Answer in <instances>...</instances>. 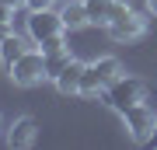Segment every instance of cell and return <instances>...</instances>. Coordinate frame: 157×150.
Segmentation results:
<instances>
[{"instance_id":"1","label":"cell","mask_w":157,"mask_h":150,"mask_svg":"<svg viewBox=\"0 0 157 150\" xmlns=\"http://www.w3.org/2000/svg\"><path fill=\"white\" fill-rule=\"evenodd\" d=\"M105 28H108V35H112L115 42H136V39H143V32H147V14L133 11L129 4H122V0H119L112 21H108Z\"/></svg>"},{"instance_id":"2","label":"cell","mask_w":157,"mask_h":150,"mask_svg":"<svg viewBox=\"0 0 157 150\" xmlns=\"http://www.w3.org/2000/svg\"><path fill=\"white\" fill-rule=\"evenodd\" d=\"M140 101H147V87H143V80H136V77H119L115 84L105 87V105H112L119 115H122L126 108L140 105Z\"/></svg>"},{"instance_id":"3","label":"cell","mask_w":157,"mask_h":150,"mask_svg":"<svg viewBox=\"0 0 157 150\" xmlns=\"http://www.w3.org/2000/svg\"><path fill=\"white\" fill-rule=\"evenodd\" d=\"M11 80L17 84V87H32V84L45 80V56H42L39 45H32V49L11 67Z\"/></svg>"},{"instance_id":"4","label":"cell","mask_w":157,"mask_h":150,"mask_svg":"<svg viewBox=\"0 0 157 150\" xmlns=\"http://www.w3.org/2000/svg\"><path fill=\"white\" fill-rule=\"evenodd\" d=\"M122 122H126L129 136H133L136 143H150L154 126H157V112L147 105V101H140V105H133V108H126V112H122Z\"/></svg>"},{"instance_id":"5","label":"cell","mask_w":157,"mask_h":150,"mask_svg":"<svg viewBox=\"0 0 157 150\" xmlns=\"http://www.w3.org/2000/svg\"><path fill=\"white\" fill-rule=\"evenodd\" d=\"M59 32H67L59 11H52V7H45V11H28V39L35 45L42 39H49V35H59Z\"/></svg>"},{"instance_id":"6","label":"cell","mask_w":157,"mask_h":150,"mask_svg":"<svg viewBox=\"0 0 157 150\" xmlns=\"http://www.w3.org/2000/svg\"><path fill=\"white\" fill-rule=\"evenodd\" d=\"M35 136H39V122H35L32 115H21V119H14L11 133H7V143L14 150H25V147L35 143Z\"/></svg>"},{"instance_id":"7","label":"cell","mask_w":157,"mask_h":150,"mask_svg":"<svg viewBox=\"0 0 157 150\" xmlns=\"http://www.w3.org/2000/svg\"><path fill=\"white\" fill-rule=\"evenodd\" d=\"M28 49H32V45H28V42H25V39H21V35H14V32H11V35H7V39H4V42H0V63H4V67H7V70H11V67H14V63H17V60H21V56H25V52H28Z\"/></svg>"},{"instance_id":"8","label":"cell","mask_w":157,"mask_h":150,"mask_svg":"<svg viewBox=\"0 0 157 150\" xmlns=\"http://www.w3.org/2000/svg\"><path fill=\"white\" fill-rule=\"evenodd\" d=\"M80 73H84V63L70 60V67L56 77V91L59 94H80Z\"/></svg>"},{"instance_id":"9","label":"cell","mask_w":157,"mask_h":150,"mask_svg":"<svg viewBox=\"0 0 157 150\" xmlns=\"http://www.w3.org/2000/svg\"><path fill=\"white\" fill-rule=\"evenodd\" d=\"M115 7H119V0H84V11H87L91 25H108Z\"/></svg>"},{"instance_id":"10","label":"cell","mask_w":157,"mask_h":150,"mask_svg":"<svg viewBox=\"0 0 157 150\" xmlns=\"http://www.w3.org/2000/svg\"><path fill=\"white\" fill-rule=\"evenodd\" d=\"M59 17H63V28H67V32H77V28L91 25L87 21V11H84V0H80V4H63L59 7Z\"/></svg>"},{"instance_id":"11","label":"cell","mask_w":157,"mask_h":150,"mask_svg":"<svg viewBox=\"0 0 157 150\" xmlns=\"http://www.w3.org/2000/svg\"><path fill=\"white\" fill-rule=\"evenodd\" d=\"M80 94H84V98H98V94H105V80L98 77L94 63H91V67H84V73H80Z\"/></svg>"},{"instance_id":"12","label":"cell","mask_w":157,"mask_h":150,"mask_svg":"<svg viewBox=\"0 0 157 150\" xmlns=\"http://www.w3.org/2000/svg\"><path fill=\"white\" fill-rule=\"evenodd\" d=\"M94 70H98V77L105 80V87L122 77V63H119L115 56H101V60H94Z\"/></svg>"},{"instance_id":"13","label":"cell","mask_w":157,"mask_h":150,"mask_svg":"<svg viewBox=\"0 0 157 150\" xmlns=\"http://www.w3.org/2000/svg\"><path fill=\"white\" fill-rule=\"evenodd\" d=\"M70 60H73L70 49H67V52H56V56H45V80H52V84H56V77L70 67Z\"/></svg>"},{"instance_id":"14","label":"cell","mask_w":157,"mask_h":150,"mask_svg":"<svg viewBox=\"0 0 157 150\" xmlns=\"http://www.w3.org/2000/svg\"><path fill=\"white\" fill-rule=\"evenodd\" d=\"M39 49H42V56L67 52V39H63V32H59V35H49V39H42V42H39Z\"/></svg>"},{"instance_id":"15","label":"cell","mask_w":157,"mask_h":150,"mask_svg":"<svg viewBox=\"0 0 157 150\" xmlns=\"http://www.w3.org/2000/svg\"><path fill=\"white\" fill-rule=\"evenodd\" d=\"M14 11H17V7H11L7 0H0V21H11V17H14Z\"/></svg>"},{"instance_id":"16","label":"cell","mask_w":157,"mask_h":150,"mask_svg":"<svg viewBox=\"0 0 157 150\" xmlns=\"http://www.w3.org/2000/svg\"><path fill=\"white\" fill-rule=\"evenodd\" d=\"M25 7L28 11H45V7H52V0H25Z\"/></svg>"},{"instance_id":"17","label":"cell","mask_w":157,"mask_h":150,"mask_svg":"<svg viewBox=\"0 0 157 150\" xmlns=\"http://www.w3.org/2000/svg\"><path fill=\"white\" fill-rule=\"evenodd\" d=\"M7 35H11V21H0V42H4Z\"/></svg>"},{"instance_id":"18","label":"cell","mask_w":157,"mask_h":150,"mask_svg":"<svg viewBox=\"0 0 157 150\" xmlns=\"http://www.w3.org/2000/svg\"><path fill=\"white\" fill-rule=\"evenodd\" d=\"M147 11H150V14L157 17V0H147Z\"/></svg>"},{"instance_id":"19","label":"cell","mask_w":157,"mask_h":150,"mask_svg":"<svg viewBox=\"0 0 157 150\" xmlns=\"http://www.w3.org/2000/svg\"><path fill=\"white\" fill-rule=\"evenodd\" d=\"M147 105H150V108L157 112V94H147Z\"/></svg>"},{"instance_id":"20","label":"cell","mask_w":157,"mask_h":150,"mask_svg":"<svg viewBox=\"0 0 157 150\" xmlns=\"http://www.w3.org/2000/svg\"><path fill=\"white\" fill-rule=\"evenodd\" d=\"M7 4H11V7H21V4H25V0H7Z\"/></svg>"},{"instance_id":"21","label":"cell","mask_w":157,"mask_h":150,"mask_svg":"<svg viewBox=\"0 0 157 150\" xmlns=\"http://www.w3.org/2000/svg\"><path fill=\"white\" fill-rule=\"evenodd\" d=\"M150 143H154V147H157V126H154V136H150Z\"/></svg>"}]
</instances>
